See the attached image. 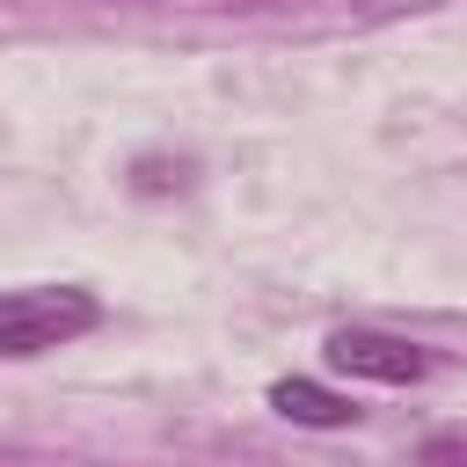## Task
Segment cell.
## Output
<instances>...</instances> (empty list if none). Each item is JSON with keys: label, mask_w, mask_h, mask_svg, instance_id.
I'll return each mask as SVG.
<instances>
[{"label": "cell", "mask_w": 467, "mask_h": 467, "mask_svg": "<svg viewBox=\"0 0 467 467\" xmlns=\"http://www.w3.org/2000/svg\"><path fill=\"white\" fill-rule=\"evenodd\" d=\"M95 321H102V306L80 285H22V292H0V358H44V350L88 336Z\"/></svg>", "instance_id": "6da1fadb"}, {"label": "cell", "mask_w": 467, "mask_h": 467, "mask_svg": "<svg viewBox=\"0 0 467 467\" xmlns=\"http://www.w3.org/2000/svg\"><path fill=\"white\" fill-rule=\"evenodd\" d=\"M328 365L350 379H379V387H416L431 372V350L409 336H379V328H336L328 336Z\"/></svg>", "instance_id": "7a4b0ae2"}, {"label": "cell", "mask_w": 467, "mask_h": 467, "mask_svg": "<svg viewBox=\"0 0 467 467\" xmlns=\"http://www.w3.org/2000/svg\"><path fill=\"white\" fill-rule=\"evenodd\" d=\"M270 409L285 416V423H314V431H343L358 409L343 401V394H328L321 379H277L270 387Z\"/></svg>", "instance_id": "3957f363"}, {"label": "cell", "mask_w": 467, "mask_h": 467, "mask_svg": "<svg viewBox=\"0 0 467 467\" xmlns=\"http://www.w3.org/2000/svg\"><path fill=\"white\" fill-rule=\"evenodd\" d=\"M423 467H467V438H431L423 445Z\"/></svg>", "instance_id": "277c9868"}, {"label": "cell", "mask_w": 467, "mask_h": 467, "mask_svg": "<svg viewBox=\"0 0 467 467\" xmlns=\"http://www.w3.org/2000/svg\"><path fill=\"white\" fill-rule=\"evenodd\" d=\"M409 7H438V0H358V15H372V22L379 15H409Z\"/></svg>", "instance_id": "5b68a950"}]
</instances>
